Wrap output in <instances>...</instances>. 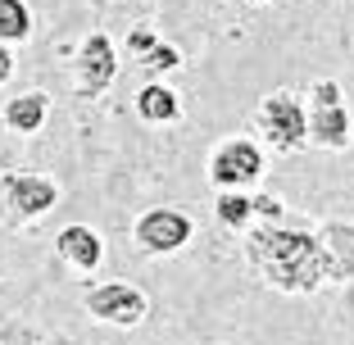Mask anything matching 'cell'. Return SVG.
Returning a JSON list of instances; mask_svg holds the SVG:
<instances>
[{"label": "cell", "instance_id": "obj_1", "mask_svg": "<svg viewBox=\"0 0 354 345\" xmlns=\"http://www.w3.org/2000/svg\"><path fill=\"white\" fill-rule=\"evenodd\" d=\"M241 236H245L241 241L245 263L277 295H318L327 286L323 259H318V236L309 227H291L281 218V223H250Z\"/></svg>", "mask_w": 354, "mask_h": 345}, {"label": "cell", "instance_id": "obj_2", "mask_svg": "<svg viewBox=\"0 0 354 345\" xmlns=\"http://www.w3.org/2000/svg\"><path fill=\"white\" fill-rule=\"evenodd\" d=\"M254 132L272 155H300L309 146V127H304V95L291 86H277L254 105Z\"/></svg>", "mask_w": 354, "mask_h": 345}, {"label": "cell", "instance_id": "obj_3", "mask_svg": "<svg viewBox=\"0 0 354 345\" xmlns=\"http://www.w3.org/2000/svg\"><path fill=\"white\" fill-rule=\"evenodd\" d=\"M304 127H309V146L318 150H350L354 141V118L345 109V91L332 77H318L309 86V105H304Z\"/></svg>", "mask_w": 354, "mask_h": 345}, {"label": "cell", "instance_id": "obj_4", "mask_svg": "<svg viewBox=\"0 0 354 345\" xmlns=\"http://www.w3.org/2000/svg\"><path fill=\"white\" fill-rule=\"evenodd\" d=\"M268 173V155L254 136H227L209 150L205 178L214 191H254Z\"/></svg>", "mask_w": 354, "mask_h": 345}, {"label": "cell", "instance_id": "obj_5", "mask_svg": "<svg viewBox=\"0 0 354 345\" xmlns=\"http://www.w3.org/2000/svg\"><path fill=\"white\" fill-rule=\"evenodd\" d=\"M191 236H196V223H191V214L173 209V205L146 209L141 218L132 223V241H136V250L150 254V259H164V254L187 250Z\"/></svg>", "mask_w": 354, "mask_h": 345}, {"label": "cell", "instance_id": "obj_6", "mask_svg": "<svg viewBox=\"0 0 354 345\" xmlns=\"http://www.w3.org/2000/svg\"><path fill=\"white\" fill-rule=\"evenodd\" d=\"M86 314L95 318V323H109V327H141L150 314V300L141 286L132 282H100L86 291Z\"/></svg>", "mask_w": 354, "mask_h": 345}, {"label": "cell", "instance_id": "obj_7", "mask_svg": "<svg viewBox=\"0 0 354 345\" xmlns=\"http://www.w3.org/2000/svg\"><path fill=\"white\" fill-rule=\"evenodd\" d=\"M0 196L10 205L14 223H37L59 205V187L46 173H0Z\"/></svg>", "mask_w": 354, "mask_h": 345}, {"label": "cell", "instance_id": "obj_8", "mask_svg": "<svg viewBox=\"0 0 354 345\" xmlns=\"http://www.w3.org/2000/svg\"><path fill=\"white\" fill-rule=\"evenodd\" d=\"M73 73H77V95H86V100L109 91V82L118 77V50L109 41V32H91L86 37L73 59Z\"/></svg>", "mask_w": 354, "mask_h": 345}, {"label": "cell", "instance_id": "obj_9", "mask_svg": "<svg viewBox=\"0 0 354 345\" xmlns=\"http://www.w3.org/2000/svg\"><path fill=\"white\" fill-rule=\"evenodd\" d=\"M318 236V259H323V282L345 286L354 282V223L345 218H323L313 227Z\"/></svg>", "mask_w": 354, "mask_h": 345}, {"label": "cell", "instance_id": "obj_10", "mask_svg": "<svg viewBox=\"0 0 354 345\" xmlns=\"http://www.w3.org/2000/svg\"><path fill=\"white\" fill-rule=\"evenodd\" d=\"M55 254L73 272H95L104 263V241H100V232L86 227V223H68V227H59V236H55Z\"/></svg>", "mask_w": 354, "mask_h": 345}, {"label": "cell", "instance_id": "obj_11", "mask_svg": "<svg viewBox=\"0 0 354 345\" xmlns=\"http://www.w3.org/2000/svg\"><path fill=\"white\" fill-rule=\"evenodd\" d=\"M132 109H136V118H141V123L168 127V123H177V118H182V95H177L168 82H146L141 91H136Z\"/></svg>", "mask_w": 354, "mask_h": 345}, {"label": "cell", "instance_id": "obj_12", "mask_svg": "<svg viewBox=\"0 0 354 345\" xmlns=\"http://www.w3.org/2000/svg\"><path fill=\"white\" fill-rule=\"evenodd\" d=\"M46 118H50V95L46 91H23V95H14L10 105H5V127L19 132V136L41 132Z\"/></svg>", "mask_w": 354, "mask_h": 345}, {"label": "cell", "instance_id": "obj_13", "mask_svg": "<svg viewBox=\"0 0 354 345\" xmlns=\"http://www.w3.org/2000/svg\"><path fill=\"white\" fill-rule=\"evenodd\" d=\"M214 218H218L227 232H245L254 223L250 191H218V200H214Z\"/></svg>", "mask_w": 354, "mask_h": 345}, {"label": "cell", "instance_id": "obj_14", "mask_svg": "<svg viewBox=\"0 0 354 345\" xmlns=\"http://www.w3.org/2000/svg\"><path fill=\"white\" fill-rule=\"evenodd\" d=\"M32 37V10L23 0H0V41L14 46V41H28Z\"/></svg>", "mask_w": 354, "mask_h": 345}, {"label": "cell", "instance_id": "obj_15", "mask_svg": "<svg viewBox=\"0 0 354 345\" xmlns=\"http://www.w3.org/2000/svg\"><path fill=\"white\" fill-rule=\"evenodd\" d=\"M182 50L177 46H168V41H155L146 55H141V68H150V73H173V68H182Z\"/></svg>", "mask_w": 354, "mask_h": 345}, {"label": "cell", "instance_id": "obj_16", "mask_svg": "<svg viewBox=\"0 0 354 345\" xmlns=\"http://www.w3.org/2000/svg\"><path fill=\"white\" fill-rule=\"evenodd\" d=\"M250 205H254V223H281L286 218V200L272 196V191H250Z\"/></svg>", "mask_w": 354, "mask_h": 345}, {"label": "cell", "instance_id": "obj_17", "mask_svg": "<svg viewBox=\"0 0 354 345\" xmlns=\"http://www.w3.org/2000/svg\"><path fill=\"white\" fill-rule=\"evenodd\" d=\"M0 345H41V336L19 318H0Z\"/></svg>", "mask_w": 354, "mask_h": 345}, {"label": "cell", "instance_id": "obj_18", "mask_svg": "<svg viewBox=\"0 0 354 345\" xmlns=\"http://www.w3.org/2000/svg\"><path fill=\"white\" fill-rule=\"evenodd\" d=\"M127 46H132V50H136V55H146V50H150V46H155V32H150V28H136V32H132V37H127Z\"/></svg>", "mask_w": 354, "mask_h": 345}, {"label": "cell", "instance_id": "obj_19", "mask_svg": "<svg viewBox=\"0 0 354 345\" xmlns=\"http://www.w3.org/2000/svg\"><path fill=\"white\" fill-rule=\"evenodd\" d=\"M10 73H14V50L5 41H0V86L10 82Z\"/></svg>", "mask_w": 354, "mask_h": 345}, {"label": "cell", "instance_id": "obj_20", "mask_svg": "<svg viewBox=\"0 0 354 345\" xmlns=\"http://www.w3.org/2000/svg\"><path fill=\"white\" fill-rule=\"evenodd\" d=\"M250 5H272V0H250Z\"/></svg>", "mask_w": 354, "mask_h": 345}]
</instances>
